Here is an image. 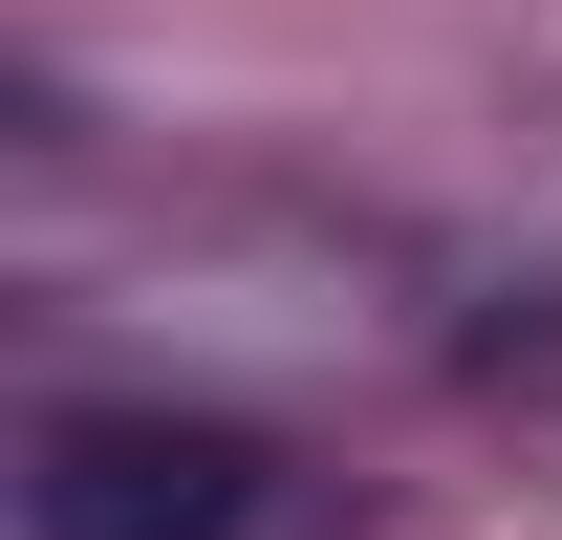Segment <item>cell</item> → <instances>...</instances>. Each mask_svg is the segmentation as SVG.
I'll return each instance as SVG.
<instances>
[{
    "label": "cell",
    "instance_id": "6da1fadb",
    "mask_svg": "<svg viewBox=\"0 0 562 540\" xmlns=\"http://www.w3.org/2000/svg\"><path fill=\"white\" fill-rule=\"evenodd\" d=\"M281 519V432L195 390H66L22 432V540H260Z\"/></svg>",
    "mask_w": 562,
    "mask_h": 540
}]
</instances>
